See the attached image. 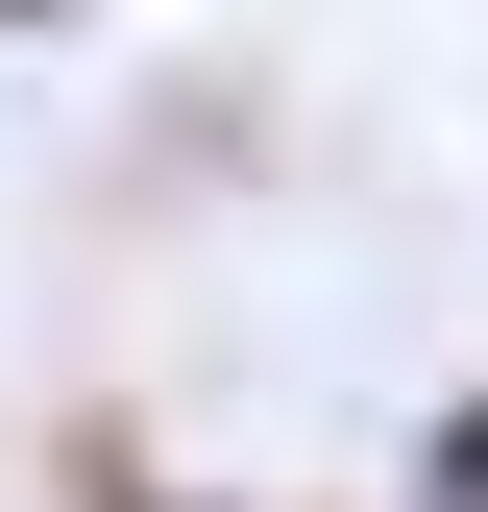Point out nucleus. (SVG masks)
Masks as SVG:
<instances>
[{
  "instance_id": "1",
  "label": "nucleus",
  "mask_w": 488,
  "mask_h": 512,
  "mask_svg": "<svg viewBox=\"0 0 488 512\" xmlns=\"http://www.w3.org/2000/svg\"><path fill=\"white\" fill-rule=\"evenodd\" d=\"M49 512H293V488H171L122 415H74V464H49Z\"/></svg>"
},
{
  "instance_id": "2",
  "label": "nucleus",
  "mask_w": 488,
  "mask_h": 512,
  "mask_svg": "<svg viewBox=\"0 0 488 512\" xmlns=\"http://www.w3.org/2000/svg\"><path fill=\"white\" fill-rule=\"evenodd\" d=\"M415 512H488V391H440V415H415Z\"/></svg>"
},
{
  "instance_id": "3",
  "label": "nucleus",
  "mask_w": 488,
  "mask_h": 512,
  "mask_svg": "<svg viewBox=\"0 0 488 512\" xmlns=\"http://www.w3.org/2000/svg\"><path fill=\"white\" fill-rule=\"evenodd\" d=\"M49 25H74V0H0V49H49Z\"/></svg>"
}]
</instances>
